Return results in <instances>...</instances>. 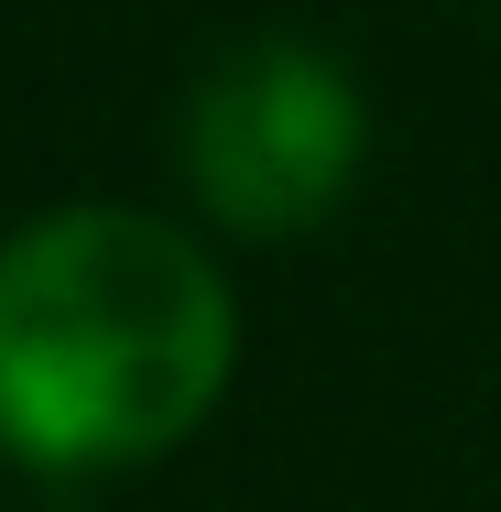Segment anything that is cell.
Listing matches in <instances>:
<instances>
[{"label": "cell", "instance_id": "1", "mask_svg": "<svg viewBox=\"0 0 501 512\" xmlns=\"http://www.w3.org/2000/svg\"><path fill=\"white\" fill-rule=\"evenodd\" d=\"M229 349L218 262L142 207H66L0 240V447L44 469L164 458L229 393Z\"/></svg>", "mask_w": 501, "mask_h": 512}, {"label": "cell", "instance_id": "2", "mask_svg": "<svg viewBox=\"0 0 501 512\" xmlns=\"http://www.w3.org/2000/svg\"><path fill=\"white\" fill-rule=\"evenodd\" d=\"M360 175V88L316 44H240L186 109V186L229 229L284 240Z\"/></svg>", "mask_w": 501, "mask_h": 512}]
</instances>
